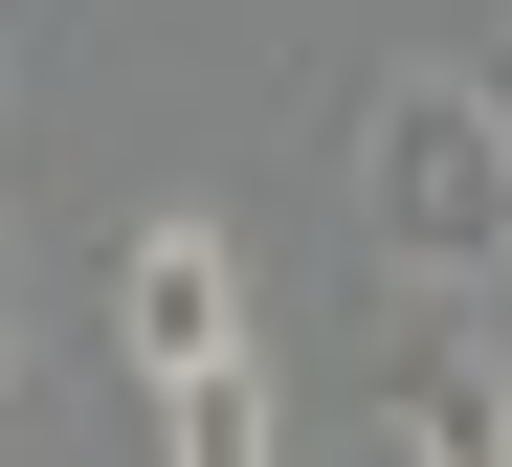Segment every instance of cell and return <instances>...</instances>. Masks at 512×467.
Here are the masks:
<instances>
[{
	"label": "cell",
	"instance_id": "1",
	"mask_svg": "<svg viewBox=\"0 0 512 467\" xmlns=\"http://www.w3.org/2000/svg\"><path fill=\"white\" fill-rule=\"evenodd\" d=\"M379 245L423 267V290H490V267H512V89L490 67H446V45H423V67H379Z\"/></svg>",
	"mask_w": 512,
	"mask_h": 467
},
{
	"label": "cell",
	"instance_id": "2",
	"mask_svg": "<svg viewBox=\"0 0 512 467\" xmlns=\"http://www.w3.org/2000/svg\"><path fill=\"white\" fill-rule=\"evenodd\" d=\"M112 356H134V401L201 379V356H245V245L223 223H134L112 245Z\"/></svg>",
	"mask_w": 512,
	"mask_h": 467
},
{
	"label": "cell",
	"instance_id": "3",
	"mask_svg": "<svg viewBox=\"0 0 512 467\" xmlns=\"http://www.w3.org/2000/svg\"><path fill=\"white\" fill-rule=\"evenodd\" d=\"M156 467H290L268 356H201V379H156Z\"/></svg>",
	"mask_w": 512,
	"mask_h": 467
},
{
	"label": "cell",
	"instance_id": "4",
	"mask_svg": "<svg viewBox=\"0 0 512 467\" xmlns=\"http://www.w3.org/2000/svg\"><path fill=\"white\" fill-rule=\"evenodd\" d=\"M401 467H512V401L468 356H401Z\"/></svg>",
	"mask_w": 512,
	"mask_h": 467
},
{
	"label": "cell",
	"instance_id": "5",
	"mask_svg": "<svg viewBox=\"0 0 512 467\" xmlns=\"http://www.w3.org/2000/svg\"><path fill=\"white\" fill-rule=\"evenodd\" d=\"M490 401H512V267H490Z\"/></svg>",
	"mask_w": 512,
	"mask_h": 467
},
{
	"label": "cell",
	"instance_id": "6",
	"mask_svg": "<svg viewBox=\"0 0 512 467\" xmlns=\"http://www.w3.org/2000/svg\"><path fill=\"white\" fill-rule=\"evenodd\" d=\"M0 356H23V245H0Z\"/></svg>",
	"mask_w": 512,
	"mask_h": 467
}]
</instances>
